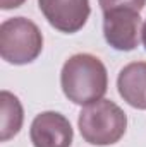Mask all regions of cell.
<instances>
[{
    "instance_id": "cell-7",
    "label": "cell",
    "mask_w": 146,
    "mask_h": 147,
    "mask_svg": "<svg viewBox=\"0 0 146 147\" xmlns=\"http://www.w3.org/2000/svg\"><path fill=\"white\" fill-rule=\"evenodd\" d=\"M120 98L136 110H146V62L127 63L117 77Z\"/></svg>"
},
{
    "instance_id": "cell-8",
    "label": "cell",
    "mask_w": 146,
    "mask_h": 147,
    "mask_svg": "<svg viewBox=\"0 0 146 147\" xmlns=\"http://www.w3.org/2000/svg\"><path fill=\"white\" fill-rule=\"evenodd\" d=\"M24 111L17 96L9 91L0 92V140L7 142L16 137L23 127Z\"/></svg>"
},
{
    "instance_id": "cell-3",
    "label": "cell",
    "mask_w": 146,
    "mask_h": 147,
    "mask_svg": "<svg viewBox=\"0 0 146 147\" xmlns=\"http://www.w3.org/2000/svg\"><path fill=\"white\" fill-rule=\"evenodd\" d=\"M43 50V34L26 17H12L0 24V57L10 65L35 62Z\"/></svg>"
},
{
    "instance_id": "cell-11",
    "label": "cell",
    "mask_w": 146,
    "mask_h": 147,
    "mask_svg": "<svg viewBox=\"0 0 146 147\" xmlns=\"http://www.w3.org/2000/svg\"><path fill=\"white\" fill-rule=\"evenodd\" d=\"M141 41H143V46H145V50H146V19H145V22H143V29H141Z\"/></svg>"
},
{
    "instance_id": "cell-2",
    "label": "cell",
    "mask_w": 146,
    "mask_h": 147,
    "mask_svg": "<svg viewBox=\"0 0 146 147\" xmlns=\"http://www.w3.org/2000/svg\"><path fill=\"white\" fill-rule=\"evenodd\" d=\"M77 127L84 142L98 147L113 146L126 134L127 116L113 101L100 99L81 110Z\"/></svg>"
},
{
    "instance_id": "cell-10",
    "label": "cell",
    "mask_w": 146,
    "mask_h": 147,
    "mask_svg": "<svg viewBox=\"0 0 146 147\" xmlns=\"http://www.w3.org/2000/svg\"><path fill=\"white\" fill-rule=\"evenodd\" d=\"M26 0H0V9L2 10H10V9H17L24 3Z\"/></svg>"
},
{
    "instance_id": "cell-1",
    "label": "cell",
    "mask_w": 146,
    "mask_h": 147,
    "mask_svg": "<svg viewBox=\"0 0 146 147\" xmlns=\"http://www.w3.org/2000/svg\"><path fill=\"white\" fill-rule=\"evenodd\" d=\"M60 86L69 101L79 106H88L103 99L108 87V74L98 57L76 53L65 60L62 67Z\"/></svg>"
},
{
    "instance_id": "cell-5",
    "label": "cell",
    "mask_w": 146,
    "mask_h": 147,
    "mask_svg": "<svg viewBox=\"0 0 146 147\" xmlns=\"http://www.w3.org/2000/svg\"><path fill=\"white\" fill-rule=\"evenodd\" d=\"M38 7L48 24L65 34L83 29L91 12L89 0H38Z\"/></svg>"
},
{
    "instance_id": "cell-4",
    "label": "cell",
    "mask_w": 146,
    "mask_h": 147,
    "mask_svg": "<svg viewBox=\"0 0 146 147\" xmlns=\"http://www.w3.org/2000/svg\"><path fill=\"white\" fill-rule=\"evenodd\" d=\"M143 22L138 10L117 9L103 12V36L117 51H132L141 41Z\"/></svg>"
},
{
    "instance_id": "cell-6",
    "label": "cell",
    "mask_w": 146,
    "mask_h": 147,
    "mask_svg": "<svg viewBox=\"0 0 146 147\" xmlns=\"http://www.w3.org/2000/svg\"><path fill=\"white\" fill-rule=\"evenodd\" d=\"M29 137L35 147H71L74 132L71 121L57 111H43L35 116Z\"/></svg>"
},
{
    "instance_id": "cell-9",
    "label": "cell",
    "mask_w": 146,
    "mask_h": 147,
    "mask_svg": "<svg viewBox=\"0 0 146 147\" xmlns=\"http://www.w3.org/2000/svg\"><path fill=\"white\" fill-rule=\"evenodd\" d=\"M103 12L117 10V9H131L141 12L146 5V0H98Z\"/></svg>"
}]
</instances>
